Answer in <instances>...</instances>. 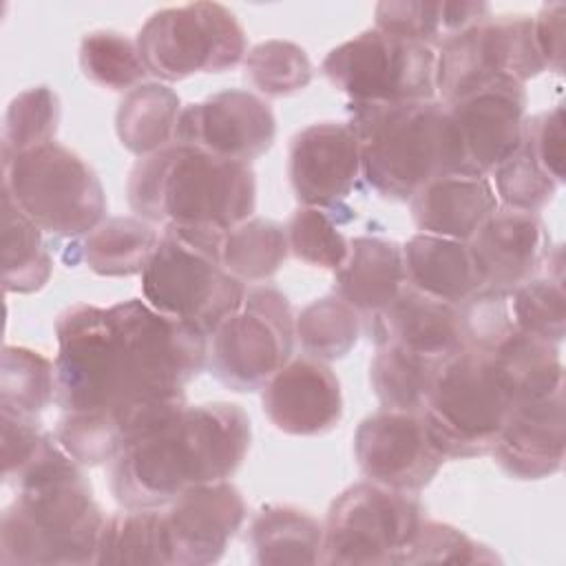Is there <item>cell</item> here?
Segmentation results:
<instances>
[{"label":"cell","instance_id":"obj_17","mask_svg":"<svg viewBox=\"0 0 566 566\" xmlns=\"http://www.w3.org/2000/svg\"><path fill=\"white\" fill-rule=\"evenodd\" d=\"M526 102L524 84L504 80L444 104L460 144L462 175L489 177L520 146Z\"/></svg>","mask_w":566,"mask_h":566},{"label":"cell","instance_id":"obj_27","mask_svg":"<svg viewBox=\"0 0 566 566\" xmlns=\"http://www.w3.org/2000/svg\"><path fill=\"white\" fill-rule=\"evenodd\" d=\"M374 15L376 29L438 49L455 33L486 20L491 4L473 0H400L378 2Z\"/></svg>","mask_w":566,"mask_h":566},{"label":"cell","instance_id":"obj_44","mask_svg":"<svg viewBox=\"0 0 566 566\" xmlns=\"http://www.w3.org/2000/svg\"><path fill=\"white\" fill-rule=\"evenodd\" d=\"M464 347L493 352L515 332L509 292L480 287L455 305Z\"/></svg>","mask_w":566,"mask_h":566},{"label":"cell","instance_id":"obj_5","mask_svg":"<svg viewBox=\"0 0 566 566\" xmlns=\"http://www.w3.org/2000/svg\"><path fill=\"white\" fill-rule=\"evenodd\" d=\"M347 106L360 175L382 199L409 201L431 179L460 172V144L440 99Z\"/></svg>","mask_w":566,"mask_h":566},{"label":"cell","instance_id":"obj_38","mask_svg":"<svg viewBox=\"0 0 566 566\" xmlns=\"http://www.w3.org/2000/svg\"><path fill=\"white\" fill-rule=\"evenodd\" d=\"M60 115L62 106L53 88L40 84L18 93L4 113L2 157L55 142Z\"/></svg>","mask_w":566,"mask_h":566},{"label":"cell","instance_id":"obj_8","mask_svg":"<svg viewBox=\"0 0 566 566\" xmlns=\"http://www.w3.org/2000/svg\"><path fill=\"white\" fill-rule=\"evenodd\" d=\"M2 192L42 232L57 239L86 237L106 217L97 172L57 142L2 157Z\"/></svg>","mask_w":566,"mask_h":566},{"label":"cell","instance_id":"obj_25","mask_svg":"<svg viewBox=\"0 0 566 566\" xmlns=\"http://www.w3.org/2000/svg\"><path fill=\"white\" fill-rule=\"evenodd\" d=\"M407 285L458 305L480 290L475 265L464 241L418 232L402 245Z\"/></svg>","mask_w":566,"mask_h":566},{"label":"cell","instance_id":"obj_10","mask_svg":"<svg viewBox=\"0 0 566 566\" xmlns=\"http://www.w3.org/2000/svg\"><path fill=\"white\" fill-rule=\"evenodd\" d=\"M424 517V509L413 493L369 480L352 484L329 504L325 515L321 564H400Z\"/></svg>","mask_w":566,"mask_h":566},{"label":"cell","instance_id":"obj_23","mask_svg":"<svg viewBox=\"0 0 566 566\" xmlns=\"http://www.w3.org/2000/svg\"><path fill=\"white\" fill-rule=\"evenodd\" d=\"M409 208L420 232L467 243L500 201L491 177L447 172L424 184L409 199Z\"/></svg>","mask_w":566,"mask_h":566},{"label":"cell","instance_id":"obj_22","mask_svg":"<svg viewBox=\"0 0 566 566\" xmlns=\"http://www.w3.org/2000/svg\"><path fill=\"white\" fill-rule=\"evenodd\" d=\"M363 327L376 347L396 345L442 360L464 347L455 305L411 285H405L385 310L363 318Z\"/></svg>","mask_w":566,"mask_h":566},{"label":"cell","instance_id":"obj_6","mask_svg":"<svg viewBox=\"0 0 566 566\" xmlns=\"http://www.w3.org/2000/svg\"><path fill=\"white\" fill-rule=\"evenodd\" d=\"M221 232L208 228H161L159 243L142 272L144 301L206 336L243 301L248 285L219 256Z\"/></svg>","mask_w":566,"mask_h":566},{"label":"cell","instance_id":"obj_12","mask_svg":"<svg viewBox=\"0 0 566 566\" xmlns=\"http://www.w3.org/2000/svg\"><path fill=\"white\" fill-rule=\"evenodd\" d=\"M321 71L349 104L436 99V49L376 27L334 46Z\"/></svg>","mask_w":566,"mask_h":566},{"label":"cell","instance_id":"obj_46","mask_svg":"<svg viewBox=\"0 0 566 566\" xmlns=\"http://www.w3.org/2000/svg\"><path fill=\"white\" fill-rule=\"evenodd\" d=\"M2 424V478L9 484L49 442L38 420L0 413Z\"/></svg>","mask_w":566,"mask_h":566},{"label":"cell","instance_id":"obj_21","mask_svg":"<svg viewBox=\"0 0 566 566\" xmlns=\"http://www.w3.org/2000/svg\"><path fill=\"white\" fill-rule=\"evenodd\" d=\"M268 420L290 436H323L343 418V394L336 374L321 360L290 358L263 387Z\"/></svg>","mask_w":566,"mask_h":566},{"label":"cell","instance_id":"obj_45","mask_svg":"<svg viewBox=\"0 0 566 566\" xmlns=\"http://www.w3.org/2000/svg\"><path fill=\"white\" fill-rule=\"evenodd\" d=\"M564 108L553 106L524 119L522 144L533 153L542 168L562 186L566 179V153H564Z\"/></svg>","mask_w":566,"mask_h":566},{"label":"cell","instance_id":"obj_34","mask_svg":"<svg viewBox=\"0 0 566 566\" xmlns=\"http://www.w3.org/2000/svg\"><path fill=\"white\" fill-rule=\"evenodd\" d=\"M55 398V363L44 354L4 345L0 369V413L38 420Z\"/></svg>","mask_w":566,"mask_h":566},{"label":"cell","instance_id":"obj_30","mask_svg":"<svg viewBox=\"0 0 566 566\" xmlns=\"http://www.w3.org/2000/svg\"><path fill=\"white\" fill-rule=\"evenodd\" d=\"M290 254L285 228L265 217H250L221 232V265L241 283H265Z\"/></svg>","mask_w":566,"mask_h":566},{"label":"cell","instance_id":"obj_37","mask_svg":"<svg viewBox=\"0 0 566 566\" xmlns=\"http://www.w3.org/2000/svg\"><path fill=\"white\" fill-rule=\"evenodd\" d=\"M80 69L91 84L117 93H128L148 75L137 42L108 29L84 33L80 40Z\"/></svg>","mask_w":566,"mask_h":566},{"label":"cell","instance_id":"obj_31","mask_svg":"<svg viewBox=\"0 0 566 566\" xmlns=\"http://www.w3.org/2000/svg\"><path fill=\"white\" fill-rule=\"evenodd\" d=\"M444 360L407 352L396 345L376 347L369 363V382L380 407L420 413Z\"/></svg>","mask_w":566,"mask_h":566},{"label":"cell","instance_id":"obj_16","mask_svg":"<svg viewBox=\"0 0 566 566\" xmlns=\"http://www.w3.org/2000/svg\"><path fill=\"white\" fill-rule=\"evenodd\" d=\"M248 509L230 480L192 486L161 506L170 566H208L223 557Z\"/></svg>","mask_w":566,"mask_h":566},{"label":"cell","instance_id":"obj_1","mask_svg":"<svg viewBox=\"0 0 566 566\" xmlns=\"http://www.w3.org/2000/svg\"><path fill=\"white\" fill-rule=\"evenodd\" d=\"M55 400L64 413H139L186 402L208 336L142 298L77 303L55 318Z\"/></svg>","mask_w":566,"mask_h":566},{"label":"cell","instance_id":"obj_28","mask_svg":"<svg viewBox=\"0 0 566 566\" xmlns=\"http://www.w3.org/2000/svg\"><path fill=\"white\" fill-rule=\"evenodd\" d=\"M179 115L181 102L170 86L142 82L119 99L115 133L128 153L146 157L175 142Z\"/></svg>","mask_w":566,"mask_h":566},{"label":"cell","instance_id":"obj_18","mask_svg":"<svg viewBox=\"0 0 566 566\" xmlns=\"http://www.w3.org/2000/svg\"><path fill=\"white\" fill-rule=\"evenodd\" d=\"M287 177L301 206L343 208L360 175L358 137L347 122H316L301 128L287 150Z\"/></svg>","mask_w":566,"mask_h":566},{"label":"cell","instance_id":"obj_19","mask_svg":"<svg viewBox=\"0 0 566 566\" xmlns=\"http://www.w3.org/2000/svg\"><path fill=\"white\" fill-rule=\"evenodd\" d=\"M500 469L515 480H544L564 467L566 396L564 387L513 402L491 449Z\"/></svg>","mask_w":566,"mask_h":566},{"label":"cell","instance_id":"obj_26","mask_svg":"<svg viewBox=\"0 0 566 566\" xmlns=\"http://www.w3.org/2000/svg\"><path fill=\"white\" fill-rule=\"evenodd\" d=\"M252 562L261 566L321 564L323 524L292 504H265L248 526Z\"/></svg>","mask_w":566,"mask_h":566},{"label":"cell","instance_id":"obj_9","mask_svg":"<svg viewBox=\"0 0 566 566\" xmlns=\"http://www.w3.org/2000/svg\"><path fill=\"white\" fill-rule=\"evenodd\" d=\"M135 42L148 75L161 82L223 73L241 64L248 53L241 22L219 2L159 9L142 24Z\"/></svg>","mask_w":566,"mask_h":566},{"label":"cell","instance_id":"obj_2","mask_svg":"<svg viewBox=\"0 0 566 566\" xmlns=\"http://www.w3.org/2000/svg\"><path fill=\"white\" fill-rule=\"evenodd\" d=\"M250 440L239 405H184L111 462V493L124 509H161L192 486L228 480Z\"/></svg>","mask_w":566,"mask_h":566},{"label":"cell","instance_id":"obj_39","mask_svg":"<svg viewBox=\"0 0 566 566\" xmlns=\"http://www.w3.org/2000/svg\"><path fill=\"white\" fill-rule=\"evenodd\" d=\"M245 80L265 97H287L312 82V62L303 46L290 40H265L243 57Z\"/></svg>","mask_w":566,"mask_h":566},{"label":"cell","instance_id":"obj_40","mask_svg":"<svg viewBox=\"0 0 566 566\" xmlns=\"http://www.w3.org/2000/svg\"><path fill=\"white\" fill-rule=\"evenodd\" d=\"M513 325L517 332L559 345L566 334L564 281L533 276L509 292Z\"/></svg>","mask_w":566,"mask_h":566},{"label":"cell","instance_id":"obj_41","mask_svg":"<svg viewBox=\"0 0 566 566\" xmlns=\"http://www.w3.org/2000/svg\"><path fill=\"white\" fill-rule=\"evenodd\" d=\"M500 208L520 212H539L562 188L520 142V146L489 175Z\"/></svg>","mask_w":566,"mask_h":566},{"label":"cell","instance_id":"obj_3","mask_svg":"<svg viewBox=\"0 0 566 566\" xmlns=\"http://www.w3.org/2000/svg\"><path fill=\"white\" fill-rule=\"evenodd\" d=\"M80 467L51 436L9 482L15 497L0 520L2 566L95 564L106 517Z\"/></svg>","mask_w":566,"mask_h":566},{"label":"cell","instance_id":"obj_47","mask_svg":"<svg viewBox=\"0 0 566 566\" xmlns=\"http://www.w3.org/2000/svg\"><path fill=\"white\" fill-rule=\"evenodd\" d=\"M564 18H566L564 2L544 4L539 13L533 18L535 42L542 53V60L546 64V71H555V73H562V66H564Z\"/></svg>","mask_w":566,"mask_h":566},{"label":"cell","instance_id":"obj_42","mask_svg":"<svg viewBox=\"0 0 566 566\" xmlns=\"http://www.w3.org/2000/svg\"><path fill=\"white\" fill-rule=\"evenodd\" d=\"M285 237L290 252L312 268L336 272L349 252V239H345L336 217L325 208H296L285 226Z\"/></svg>","mask_w":566,"mask_h":566},{"label":"cell","instance_id":"obj_7","mask_svg":"<svg viewBox=\"0 0 566 566\" xmlns=\"http://www.w3.org/2000/svg\"><path fill=\"white\" fill-rule=\"evenodd\" d=\"M513 407V389L493 352L462 347L436 374L422 418L447 460L491 453Z\"/></svg>","mask_w":566,"mask_h":566},{"label":"cell","instance_id":"obj_13","mask_svg":"<svg viewBox=\"0 0 566 566\" xmlns=\"http://www.w3.org/2000/svg\"><path fill=\"white\" fill-rule=\"evenodd\" d=\"M546 71L528 13H502L455 33L436 51V95L451 104L495 82L526 84Z\"/></svg>","mask_w":566,"mask_h":566},{"label":"cell","instance_id":"obj_43","mask_svg":"<svg viewBox=\"0 0 566 566\" xmlns=\"http://www.w3.org/2000/svg\"><path fill=\"white\" fill-rule=\"evenodd\" d=\"M500 557L455 526L424 517L400 564H491Z\"/></svg>","mask_w":566,"mask_h":566},{"label":"cell","instance_id":"obj_35","mask_svg":"<svg viewBox=\"0 0 566 566\" xmlns=\"http://www.w3.org/2000/svg\"><path fill=\"white\" fill-rule=\"evenodd\" d=\"M360 329V314L336 294L312 301L294 316V338L305 356L321 363L345 358L356 347Z\"/></svg>","mask_w":566,"mask_h":566},{"label":"cell","instance_id":"obj_11","mask_svg":"<svg viewBox=\"0 0 566 566\" xmlns=\"http://www.w3.org/2000/svg\"><path fill=\"white\" fill-rule=\"evenodd\" d=\"M294 314L287 296L268 283L248 285L241 305L208 336V369L228 389H261L294 349Z\"/></svg>","mask_w":566,"mask_h":566},{"label":"cell","instance_id":"obj_29","mask_svg":"<svg viewBox=\"0 0 566 566\" xmlns=\"http://www.w3.org/2000/svg\"><path fill=\"white\" fill-rule=\"evenodd\" d=\"M159 232L139 217H104L86 237L80 254L97 276H133L148 265Z\"/></svg>","mask_w":566,"mask_h":566},{"label":"cell","instance_id":"obj_33","mask_svg":"<svg viewBox=\"0 0 566 566\" xmlns=\"http://www.w3.org/2000/svg\"><path fill=\"white\" fill-rule=\"evenodd\" d=\"M95 564L170 566L161 509H124L104 520Z\"/></svg>","mask_w":566,"mask_h":566},{"label":"cell","instance_id":"obj_32","mask_svg":"<svg viewBox=\"0 0 566 566\" xmlns=\"http://www.w3.org/2000/svg\"><path fill=\"white\" fill-rule=\"evenodd\" d=\"M53 272V259L42 230L2 192V287L7 294L42 290Z\"/></svg>","mask_w":566,"mask_h":566},{"label":"cell","instance_id":"obj_4","mask_svg":"<svg viewBox=\"0 0 566 566\" xmlns=\"http://www.w3.org/2000/svg\"><path fill=\"white\" fill-rule=\"evenodd\" d=\"M126 195L130 210L153 226L226 232L252 217L256 179L250 164L172 142L135 161Z\"/></svg>","mask_w":566,"mask_h":566},{"label":"cell","instance_id":"obj_24","mask_svg":"<svg viewBox=\"0 0 566 566\" xmlns=\"http://www.w3.org/2000/svg\"><path fill=\"white\" fill-rule=\"evenodd\" d=\"M405 285L402 245L380 237L349 239L347 259L334 272V294L360 318L385 310Z\"/></svg>","mask_w":566,"mask_h":566},{"label":"cell","instance_id":"obj_20","mask_svg":"<svg viewBox=\"0 0 566 566\" xmlns=\"http://www.w3.org/2000/svg\"><path fill=\"white\" fill-rule=\"evenodd\" d=\"M480 287L511 292L537 276L551 252V234L535 212L497 208L467 241Z\"/></svg>","mask_w":566,"mask_h":566},{"label":"cell","instance_id":"obj_36","mask_svg":"<svg viewBox=\"0 0 566 566\" xmlns=\"http://www.w3.org/2000/svg\"><path fill=\"white\" fill-rule=\"evenodd\" d=\"M493 354L509 376L513 402L539 398L564 387V365L557 345L551 340L515 329Z\"/></svg>","mask_w":566,"mask_h":566},{"label":"cell","instance_id":"obj_14","mask_svg":"<svg viewBox=\"0 0 566 566\" xmlns=\"http://www.w3.org/2000/svg\"><path fill=\"white\" fill-rule=\"evenodd\" d=\"M354 455L369 482L418 493L431 484L447 458L433 444L418 411L378 409L354 433Z\"/></svg>","mask_w":566,"mask_h":566},{"label":"cell","instance_id":"obj_15","mask_svg":"<svg viewBox=\"0 0 566 566\" xmlns=\"http://www.w3.org/2000/svg\"><path fill=\"white\" fill-rule=\"evenodd\" d=\"M276 137L270 104L241 88L219 91L203 102L181 108L175 142L214 157L250 164L265 155Z\"/></svg>","mask_w":566,"mask_h":566}]
</instances>
